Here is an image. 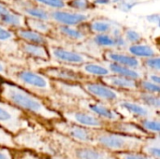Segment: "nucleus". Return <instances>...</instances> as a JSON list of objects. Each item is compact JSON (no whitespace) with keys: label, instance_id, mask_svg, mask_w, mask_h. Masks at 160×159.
Returning a JSON list of instances; mask_svg holds the SVG:
<instances>
[{"label":"nucleus","instance_id":"f257e3e1","mask_svg":"<svg viewBox=\"0 0 160 159\" xmlns=\"http://www.w3.org/2000/svg\"><path fill=\"white\" fill-rule=\"evenodd\" d=\"M0 97L22 110L36 121L41 120L50 125L52 121L62 118L60 112L50 108L43 99L11 82H0Z\"/></svg>","mask_w":160,"mask_h":159},{"label":"nucleus","instance_id":"f03ea898","mask_svg":"<svg viewBox=\"0 0 160 159\" xmlns=\"http://www.w3.org/2000/svg\"><path fill=\"white\" fill-rule=\"evenodd\" d=\"M52 155H60L69 159H117L114 154L94 144L74 142L56 131H48Z\"/></svg>","mask_w":160,"mask_h":159},{"label":"nucleus","instance_id":"7ed1b4c3","mask_svg":"<svg viewBox=\"0 0 160 159\" xmlns=\"http://www.w3.org/2000/svg\"><path fill=\"white\" fill-rule=\"evenodd\" d=\"M8 79L16 85L38 97H50L55 91L52 79L41 72L27 68L8 67Z\"/></svg>","mask_w":160,"mask_h":159},{"label":"nucleus","instance_id":"20e7f679","mask_svg":"<svg viewBox=\"0 0 160 159\" xmlns=\"http://www.w3.org/2000/svg\"><path fill=\"white\" fill-rule=\"evenodd\" d=\"M146 138L129 136L103 129H96L95 145L112 154L124 152H141Z\"/></svg>","mask_w":160,"mask_h":159},{"label":"nucleus","instance_id":"39448f33","mask_svg":"<svg viewBox=\"0 0 160 159\" xmlns=\"http://www.w3.org/2000/svg\"><path fill=\"white\" fill-rule=\"evenodd\" d=\"M35 119L17 107L0 100V127L14 137L23 130L35 127Z\"/></svg>","mask_w":160,"mask_h":159},{"label":"nucleus","instance_id":"423d86ee","mask_svg":"<svg viewBox=\"0 0 160 159\" xmlns=\"http://www.w3.org/2000/svg\"><path fill=\"white\" fill-rule=\"evenodd\" d=\"M50 127L52 130L57 133L81 143L94 144L95 145V132L96 129L84 127L64 119H58L52 121L50 124Z\"/></svg>","mask_w":160,"mask_h":159},{"label":"nucleus","instance_id":"0eeeda50","mask_svg":"<svg viewBox=\"0 0 160 159\" xmlns=\"http://www.w3.org/2000/svg\"><path fill=\"white\" fill-rule=\"evenodd\" d=\"M81 86L90 97L106 104L113 105L119 100L127 98L122 91L110 87L103 82L84 81Z\"/></svg>","mask_w":160,"mask_h":159},{"label":"nucleus","instance_id":"6e6552de","mask_svg":"<svg viewBox=\"0 0 160 159\" xmlns=\"http://www.w3.org/2000/svg\"><path fill=\"white\" fill-rule=\"evenodd\" d=\"M112 106L123 116L124 119L125 117H130L133 119L132 122L135 121V123L143 118L158 117V112L146 107L135 99L129 100L128 98H124L114 103Z\"/></svg>","mask_w":160,"mask_h":159},{"label":"nucleus","instance_id":"1a4fd4ad","mask_svg":"<svg viewBox=\"0 0 160 159\" xmlns=\"http://www.w3.org/2000/svg\"><path fill=\"white\" fill-rule=\"evenodd\" d=\"M60 114L62 119L84 127L92 129H103L107 127L106 122L83 109L66 110Z\"/></svg>","mask_w":160,"mask_h":159},{"label":"nucleus","instance_id":"9d476101","mask_svg":"<svg viewBox=\"0 0 160 159\" xmlns=\"http://www.w3.org/2000/svg\"><path fill=\"white\" fill-rule=\"evenodd\" d=\"M82 109L88 111L89 112L98 116L107 124L124 119L123 116L113 108L112 105L98 101L92 97L82 98Z\"/></svg>","mask_w":160,"mask_h":159},{"label":"nucleus","instance_id":"9b49d317","mask_svg":"<svg viewBox=\"0 0 160 159\" xmlns=\"http://www.w3.org/2000/svg\"><path fill=\"white\" fill-rule=\"evenodd\" d=\"M48 52H49L50 57H52L53 60L59 63L82 66V64L95 61V58L85 53L78 52L72 50H68V49L57 47V46H50L48 48Z\"/></svg>","mask_w":160,"mask_h":159},{"label":"nucleus","instance_id":"f8f14e48","mask_svg":"<svg viewBox=\"0 0 160 159\" xmlns=\"http://www.w3.org/2000/svg\"><path fill=\"white\" fill-rule=\"evenodd\" d=\"M51 22H56L58 25L78 26L90 21L89 14L80 11H69L64 9L50 10Z\"/></svg>","mask_w":160,"mask_h":159},{"label":"nucleus","instance_id":"ddd939ff","mask_svg":"<svg viewBox=\"0 0 160 159\" xmlns=\"http://www.w3.org/2000/svg\"><path fill=\"white\" fill-rule=\"evenodd\" d=\"M19 52H22L15 31L0 24V53L17 56Z\"/></svg>","mask_w":160,"mask_h":159},{"label":"nucleus","instance_id":"4468645a","mask_svg":"<svg viewBox=\"0 0 160 159\" xmlns=\"http://www.w3.org/2000/svg\"><path fill=\"white\" fill-rule=\"evenodd\" d=\"M41 73L46 75L50 79L56 80L58 82L82 83L85 80L84 76L80 72L73 69H68L66 67H47L41 70Z\"/></svg>","mask_w":160,"mask_h":159},{"label":"nucleus","instance_id":"2eb2a0df","mask_svg":"<svg viewBox=\"0 0 160 159\" xmlns=\"http://www.w3.org/2000/svg\"><path fill=\"white\" fill-rule=\"evenodd\" d=\"M105 129L112 132L122 133V134L140 137V138H147L151 136L148 133H146L137 123L127 119H122L116 122L108 123Z\"/></svg>","mask_w":160,"mask_h":159},{"label":"nucleus","instance_id":"dca6fc26","mask_svg":"<svg viewBox=\"0 0 160 159\" xmlns=\"http://www.w3.org/2000/svg\"><path fill=\"white\" fill-rule=\"evenodd\" d=\"M0 24L14 30L26 27L25 17L2 2H0Z\"/></svg>","mask_w":160,"mask_h":159},{"label":"nucleus","instance_id":"f3484780","mask_svg":"<svg viewBox=\"0 0 160 159\" xmlns=\"http://www.w3.org/2000/svg\"><path fill=\"white\" fill-rule=\"evenodd\" d=\"M17 12L23 15L25 18H32L38 20H43L51 22L50 10L46 9V7L29 0L28 2H19L17 6Z\"/></svg>","mask_w":160,"mask_h":159},{"label":"nucleus","instance_id":"a211bd4d","mask_svg":"<svg viewBox=\"0 0 160 159\" xmlns=\"http://www.w3.org/2000/svg\"><path fill=\"white\" fill-rule=\"evenodd\" d=\"M101 82L122 92H136L139 90L138 82L115 74H109L99 78Z\"/></svg>","mask_w":160,"mask_h":159},{"label":"nucleus","instance_id":"6ab92c4d","mask_svg":"<svg viewBox=\"0 0 160 159\" xmlns=\"http://www.w3.org/2000/svg\"><path fill=\"white\" fill-rule=\"evenodd\" d=\"M105 58L109 62L116 63V64L126 66V67H128L131 68L141 69V67H142V63L139 60V58H137L131 54H127V53L115 52L112 50L106 51Z\"/></svg>","mask_w":160,"mask_h":159},{"label":"nucleus","instance_id":"aec40b11","mask_svg":"<svg viewBox=\"0 0 160 159\" xmlns=\"http://www.w3.org/2000/svg\"><path fill=\"white\" fill-rule=\"evenodd\" d=\"M19 44H20L21 52L30 57L38 58L42 60H48L50 58L48 49L46 48L45 45L28 43L22 40H19Z\"/></svg>","mask_w":160,"mask_h":159},{"label":"nucleus","instance_id":"412c9836","mask_svg":"<svg viewBox=\"0 0 160 159\" xmlns=\"http://www.w3.org/2000/svg\"><path fill=\"white\" fill-rule=\"evenodd\" d=\"M56 30L62 37L72 42H82L87 37L86 32L77 26L58 25Z\"/></svg>","mask_w":160,"mask_h":159},{"label":"nucleus","instance_id":"4be33fe9","mask_svg":"<svg viewBox=\"0 0 160 159\" xmlns=\"http://www.w3.org/2000/svg\"><path fill=\"white\" fill-rule=\"evenodd\" d=\"M16 36L19 40L25 41L28 43H35V44H40L47 46L49 44V41L47 39V36L41 35L38 32H35L28 28H20L15 30Z\"/></svg>","mask_w":160,"mask_h":159},{"label":"nucleus","instance_id":"5701e85b","mask_svg":"<svg viewBox=\"0 0 160 159\" xmlns=\"http://www.w3.org/2000/svg\"><path fill=\"white\" fill-rule=\"evenodd\" d=\"M110 70V72L112 74H115V75H119L122 77H126L134 81H140L141 79H142V74L140 72L139 69L136 68H131L126 66H122L116 63H112V62H109V67H107Z\"/></svg>","mask_w":160,"mask_h":159},{"label":"nucleus","instance_id":"b1692460","mask_svg":"<svg viewBox=\"0 0 160 159\" xmlns=\"http://www.w3.org/2000/svg\"><path fill=\"white\" fill-rule=\"evenodd\" d=\"M26 28L31 29L35 32H38L41 35L48 36L54 31L55 27L52 24V22L32 19V18H25Z\"/></svg>","mask_w":160,"mask_h":159},{"label":"nucleus","instance_id":"393cba45","mask_svg":"<svg viewBox=\"0 0 160 159\" xmlns=\"http://www.w3.org/2000/svg\"><path fill=\"white\" fill-rule=\"evenodd\" d=\"M159 135L147 137L142 147L141 152L154 159H160Z\"/></svg>","mask_w":160,"mask_h":159},{"label":"nucleus","instance_id":"a878e982","mask_svg":"<svg viewBox=\"0 0 160 159\" xmlns=\"http://www.w3.org/2000/svg\"><path fill=\"white\" fill-rule=\"evenodd\" d=\"M133 93L136 94L135 100L139 101L140 103L145 105L146 107H148L156 112H159L160 98L158 95L147 93V92H143V91H140V90L133 92Z\"/></svg>","mask_w":160,"mask_h":159},{"label":"nucleus","instance_id":"bb28decb","mask_svg":"<svg viewBox=\"0 0 160 159\" xmlns=\"http://www.w3.org/2000/svg\"><path fill=\"white\" fill-rule=\"evenodd\" d=\"M128 51L129 54L137 57V58H149L152 56L158 55V51L148 44H142V43H136L131 44L128 48Z\"/></svg>","mask_w":160,"mask_h":159},{"label":"nucleus","instance_id":"cd10ccee","mask_svg":"<svg viewBox=\"0 0 160 159\" xmlns=\"http://www.w3.org/2000/svg\"><path fill=\"white\" fill-rule=\"evenodd\" d=\"M12 159H50V156L25 147L12 149Z\"/></svg>","mask_w":160,"mask_h":159},{"label":"nucleus","instance_id":"c85d7f7f","mask_svg":"<svg viewBox=\"0 0 160 159\" xmlns=\"http://www.w3.org/2000/svg\"><path fill=\"white\" fill-rule=\"evenodd\" d=\"M117 24L106 19H95L89 23V29L94 34H110Z\"/></svg>","mask_w":160,"mask_h":159},{"label":"nucleus","instance_id":"c756f323","mask_svg":"<svg viewBox=\"0 0 160 159\" xmlns=\"http://www.w3.org/2000/svg\"><path fill=\"white\" fill-rule=\"evenodd\" d=\"M82 69L84 74L95 76V77H103L111 74L109 68L105 66H102L100 64L95 63V62H88L82 65Z\"/></svg>","mask_w":160,"mask_h":159},{"label":"nucleus","instance_id":"7c9ffc66","mask_svg":"<svg viewBox=\"0 0 160 159\" xmlns=\"http://www.w3.org/2000/svg\"><path fill=\"white\" fill-rule=\"evenodd\" d=\"M146 133L151 136L159 135L160 122L158 117H148L140 119L136 122Z\"/></svg>","mask_w":160,"mask_h":159},{"label":"nucleus","instance_id":"2f4dec72","mask_svg":"<svg viewBox=\"0 0 160 159\" xmlns=\"http://www.w3.org/2000/svg\"><path fill=\"white\" fill-rule=\"evenodd\" d=\"M92 42L99 47L107 50H112L115 48V38L111 34H95L92 37Z\"/></svg>","mask_w":160,"mask_h":159},{"label":"nucleus","instance_id":"473e14b6","mask_svg":"<svg viewBox=\"0 0 160 159\" xmlns=\"http://www.w3.org/2000/svg\"><path fill=\"white\" fill-rule=\"evenodd\" d=\"M0 146H4L10 149H16L19 147L15 142L14 136L1 127H0Z\"/></svg>","mask_w":160,"mask_h":159},{"label":"nucleus","instance_id":"72a5a7b5","mask_svg":"<svg viewBox=\"0 0 160 159\" xmlns=\"http://www.w3.org/2000/svg\"><path fill=\"white\" fill-rule=\"evenodd\" d=\"M138 87L140 91L152 93L156 95H158L160 92L159 85L148 81L147 79H141L140 81H138Z\"/></svg>","mask_w":160,"mask_h":159},{"label":"nucleus","instance_id":"f704fd0d","mask_svg":"<svg viewBox=\"0 0 160 159\" xmlns=\"http://www.w3.org/2000/svg\"><path fill=\"white\" fill-rule=\"evenodd\" d=\"M93 3H91L89 0H69L67 6H68L72 9H75L76 11L82 12L90 9Z\"/></svg>","mask_w":160,"mask_h":159},{"label":"nucleus","instance_id":"c9c22d12","mask_svg":"<svg viewBox=\"0 0 160 159\" xmlns=\"http://www.w3.org/2000/svg\"><path fill=\"white\" fill-rule=\"evenodd\" d=\"M32 1L44 7H51L52 9H62L67 7V4L64 0H32Z\"/></svg>","mask_w":160,"mask_h":159},{"label":"nucleus","instance_id":"e433bc0d","mask_svg":"<svg viewBox=\"0 0 160 159\" xmlns=\"http://www.w3.org/2000/svg\"><path fill=\"white\" fill-rule=\"evenodd\" d=\"M143 65H144V67H146V69L149 72L158 73L160 71L159 56L156 55V56H152V57H149V58H145Z\"/></svg>","mask_w":160,"mask_h":159},{"label":"nucleus","instance_id":"4c0bfd02","mask_svg":"<svg viewBox=\"0 0 160 159\" xmlns=\"http://www.w3.org/2000/svg\"><path fill=\"white\" fill-rule=\"evenodd\" d=\"M123 36L125 37V39L127 40L128 43L130 44H136V43H140L142 41V35L140 32H138L137 30L128 28L126 29L123 32Z\"/></svg>","mask_w":160,"mask_h":159},{"label":"nucleus","instance_id":"58836bf2","mask_svg":"<svg viewBox=\"0 0 160 159\" xmlns=\"http://www.w3.org/2000/svg\"><path fill=\"white\" fill-rule=\"evenodd\" d=\"M117 159H154L142 152H124L114 154Z\"/></svg>","mask_w":160,"mask_h":159},{"label":"nucleus","instance_id":"ea45409f","mask_svg":"<svg viewBox=\"0 0 160 159\" xmlns=\"http://www.w3.org/2000/svg\"><path fill=\"white\" fill-rule=\"evenodd\" d=\"M116 5L119 10L123 12H128L134 7L139 5V1L138 0H120L118 3H116Z\"/></svg>","mask_w":160,"mask_h":159},{"label":"nucleus","instance_id":"a19ab883","mask_svg":"<svg viewBox=\"0 0 160 159\" xmlns=\"http://www.w3.org/2000/svg\"><path fill=\"white\" fill-rule=\"evenodd\" d=\"M0 159H12V149L0 146Z\"/></svg>","mask_w":160,"mask_h":159},{"label":"nucleus","instance_id":"79ce46f5","mask_svg":"<svg viewBox=\"0 0 160 159\" xmlns=\"http://www.w3.org/2000/svg\"><path fill=\"white\" fill-rule=\"evenodd\" d=\"M8 67L5 61L0 57V76L5 79H8Z\"/></svg>","mask_w":160,"mask_h":159},{"label":"nucleus","instance_id":"37998d69","mask_svg":"<svg viewBox=\"0 0 160 159\" xmlns=\"http://www.w3.org/2000/svg\"><path fill=\"white\" fill-rule=\"evenodd\" d=\"M147 76H148V78H147L148 81H150V82H154V83L159 85L160 79L158 73H156V72H149V73L147 74Z\"/></svg>","mask_w":160,"mask_h":159},{"label":"nucleus","instance_id":"c03bdc74","mask_svg":"<svg viewBox=\"0 0 160 159\" xmlns=\"http://www.w3.org/2000/svg\"><path fill=\"white\" fill-rule=\"evenodd\" d=\"M147 21L150 23H154L158 25L159 23V15L158 14H152V15H148L147 16Z\"/></svg>","mask_w":160,"mask_h":159},{"label":"nucleus","instance_id":"a18cd8bd","mask_svg":"<svg viewBox=\"0 0 160 159\" xmlns=\"http://www.w3.org/2000/svg\"><path fill=\"white\" fill-rule=\"evenodd\" d=\"M93 3L97 5H107V4H110L111 1L110 0H93Z\"/></svg>","mask_w":160,"mask_h":159},{"label":"nucleus","instance_id":"49530a36","mask_svg":"<svg viewBox=\"0 0 160 159\" xmlns=\"http://www.w3.org/2000/svg\"><path fill=\"white\" fill-rule=\"evenodd\" d=\"M50 159H69V158L65 157L60 156V155H51V156H50Z\"/></svg>","mask_w":160,"mask_h":159},{"label":"nucleus","instance_id":"de8ad7c7","mask_svg":"<svg viewBox=\"0 0 160 159\" xmlns=\"http://www.w3.org/2000/svg\"><path fill=\"white\" fill-rule=\"evenodd\" d=\"M110 1H111V2H112V3H115V4H116V3H118L120 0H110Z\"/></svg>","mask_w":160,"mask_h":159}]
</instances>
